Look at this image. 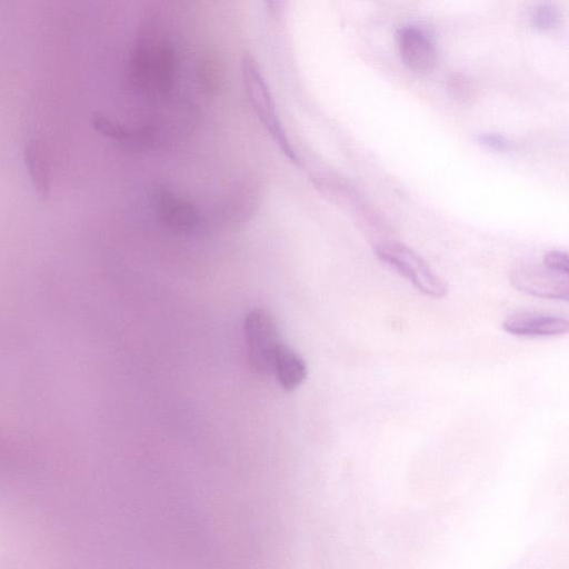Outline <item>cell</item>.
<instances>
[{
    "mask_svg": "<svg viewBox=\"0 0 569 569\" xmlns=\"http://www.w3.org/2000/svg\"><path fill=\"white\" fill-rule=\"evenodd\" d=\"M241 76L246 94L257 117L267 128L283 152L296 160V153L290 146L284 129L278 117L276 106L266 82L261 68L254 57L244 53L241 58Z\"/></svg>",
    "mask_w": 569,
    "mask_h": 569,
    "instance_id": "obj_1",
    "label": "cell"
},
{
    "mask_svg": "<svg viewBox=\"0 0 569 569\" xmlns=\"http://www.w3.org/2000/svg\"><path fill=\"white\" fill-rule=\"evenodd\" d=\"M376 256L407 278L413 287L426 296L442 298L447 295V283L411 248L399 242H383L375 247Z\"/></svg>",
    "mask_w": 569,
    "mask_h": 569,
    "instance_id": "obj_2",
    "label": "cell"
},
{
    "mask_svg": "<svg viewBox=\"0 0 569 569\" xmlns=\"http://www.w3.org/2000/svg\"><path fill=\"white\" fill-rule=\"evenodd\" d=\"M243 331L252 371L262 376L272 373L274 353L281 342L272 317L262 309H253L244 318Z\"/></svg>",
    "mask_w": 569,
    "mask_h": 569,
    "instance_id": "obj_3",
    "label": "cell"
},
{
    "mask_svg": "<svg viewBox=\"0 0 569 569\" xmlns=\"http://www.w3.org/2000/svg\"><path fill=\"white\" fill-rule=\"evenodd\" d=\"M510 279L515 288L538 298L568 301L569 278L543 263L522 261L513 264Z\"/></svg>",
    "mask_w": 569,
    "mask_h": 569,
    "instance_id": "obj_4",
    "label": "cell"
},
{
    "mask_svg": "<svg viewBox=\"0 0 569 569\" xmlns=\"http://www.w3.org/2000/svg\"><path fill=\"white\" fill-rule=\"evenodd\" d=\"M396 41L403 64L415 72L430 71L437 62L432 41L419 29L405 27L397 31Z\"/></svg>",
    "mask_w": 569,
    "mask_h": 569,
    "instance_id": "obj_5",
    "label": "cell"
},
{
    "mask_svg": "<svg viewBox=\"0 0 569 569\" xmlns=\"http://www.w3.org/2000/svg\"><path fill=\"white\" fill-rule=\"evenodd\" d=\"M502 328L518 337H557L568 332L569 322L557 315L519 312L506 318Z\"/></svg>",
    "mask_w": 569,
    "mask_h": 569,
    "instance_id": "obj_6",
    "label": "cell"
},
{
    "mask_svg": "<svg viewBox=\"0 0 569 569\" xmlns=\"http://www.w3.org/2000/svg\"><path fill=\"white\" fill-rule=\"evenodd\" d=\"M272 373L284 390L291 391L305 381L307 365L300 355L280 342L274 353Z\"/></svg>",
    "mask_w": 569,
    "mask_h": 569,
    "instance_id": "obj_7",
    "label": "cell"
},
{
    "mask_svg": "<svg viewBox=\"0 0 569 569\" xmlns=\"http://www.w3.org/2000/svg\"><path fill=\"white\" fill-rule=\"evenodd\" d=\"M24 161L36 191L40 197L47 198L51 190V174L40 142L31 141L26 146Z\"/></svg>",
    "mask_w": 569,
    "mask_h": 569,
    "instance_id": "obj_8",
    "label": "cell"
},
{
    "mask_svg": "<svg viewBox=\"0 0 569 569\" xmlns=\"http://www.w3.org/2000/svg\"><path fill=\"white\" fill-rule=\"evenodd\" d=\"M158 207L164 220L176 228L190 229L198 224V216L190 203L171 193H161Z\"/></svg>",
    "mask_w": 569,
    "mask_h": 569,
    "instance_id": "obj_9",
    "label": "cell"
},
{
    "mask_svg": "<svg viewBox=\"0 0 569 569\" xmlns=\"http://www.w3.org/2000/svg\"><path fill=\"white\" fill-rule=\"evenodd\" d=\"M531 20L537 29L549 31L558 26L560 13L553 3L541 2L535 8Z\"/></svg>",
    "mask_w": 569,
    "mask_h": 569,
    "instance_id": "obj_10",
    "label": "cell"
},
{
    "mask_svg": "<svg viewBox=\"0 0 569 569\" xmlns=\"http://www.w3.org/2000/svg\"><path fill=\"white\" fill-rule=\"evenodd\" d=\"M448 89L457 99H469L473 93V83L465 74H452L448 80Z\"/></svg>",
    "mask_w": 569,
    "mask_h": 569,
    "instance_id": "obj_11",
    "label": "cell"
},
{
    "mask_svg": "<svg viewBox=\"0 0 569 569\" xmlns=\"http://www.w3.org/2000/svg\"><path fill=\"white\" fill-rule=\"evenodd\" d=\"M542 263L552 271L568 276L569 261L565 251L551 250L548 251L542 260Z\"/></svg>",
    "mask_w": 569,
    "mask_h": 569,
    "instance_id": "obj_12",
    "label": "cell"
},
{
    "mask_svg": "<svg viewBox=\"0 0 569 569\" xmlns=\"http://www.w3.org/2000/svg\"><path fill=\"white\" fill-rule=\"evenodd\" d=\"M478 141L485 148L497 152H507L512 148L506 137L496 132L482 133L478 137Z\"/></svg>",
    "mask_w": 569,
    "mask_h": 569,
    "instance_id": "obj_13",
    "label": "cell"
},
{
    "mask_svg": "<svg viewBox=\"0 0 569 569\" xmlns=\"http://www.w3.org/2000/svg\"><path fill=\"white\" fill-rule=\"evenodd\" d=\"M270 16L278 18L283 10L286 0H263Z\"/></svg>",
    "mask_w": 569,
    "mask_h": 569,
    "instance_id": "obj_14",
    "label": "cell"
}]
</instances>
